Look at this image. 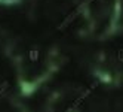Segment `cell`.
Returning a JSON list of instances; mask_svg holds the SVG:
<instances>
[{"label":"cell","mask_w":123,"mask_h":112,"mask_svg":"<svg viewBox=\"0 0 123 112\" xmlns=\"http://www.w3.org/2000/svg\"><path fill=\"white\" fill-rule=\"evenodd\" d=\"M117 60L123 63V48H120V49L117 51Z\"/></svg>","instance_id":"cell-2"},{"label":"cell","mask_w":123,"mask_h":112,"mask_svg":"<svg viewBox=\"0 0 123 112\" xmlns=\"http://www.w3.org/2000/svg\"><path fill=\"white\" fill-rule=\"evenodd\" d=\"M6 87H7V84H6V82H5V84H2V85H0V94H2V91H3V90H5Z\"/></svg>","instance_id":"cell-3"},{"label":"cell","mask_w":123,"mask_h":112,"mask_svg":"<svg viewBox=\"0 0 123 112\" xmlns=\"http://www.w3.org/2000/svg\"><path fill=\"white\" fill-rule=\"evenodd\" d=\"M39 57H40V51H39L37 48H33V49L28 51V58H30V61L36 63L37 60H39Z\"/></svg>","instance_id":"cell-1"}]
</instances>
